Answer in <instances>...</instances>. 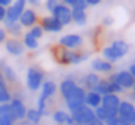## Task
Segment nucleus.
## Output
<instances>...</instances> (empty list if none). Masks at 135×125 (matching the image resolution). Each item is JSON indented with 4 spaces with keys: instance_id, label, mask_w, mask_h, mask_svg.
I'll return each instance as SVG.
<instances>
[{
    "instance_id": "nucleus-1",
    "label": "nucleus",
    "mask_w": 135,
    "mask_h": 125,
    "mask_svg": "<svg viewBox=\"0 0 135 125\" xmlns=\"http://www.w3.org/2000/svg\"><path fill=\"white\" fill-rule=\"evenodd\" d=\"M54 58L58 64L63 66H77L82 64L83 61L88 60L90 53L88 52H82V50H68L61 45H57L55 49H52Z\"/></svg>"
},
{
    "instance_id": "nucleus-2",
    "label": "nucleus",
    "mask_w": 135,
    "mask_h": 125,
    "mask_svg": "<svg viewBox=\"0 0 135 125\" xmlns=\"http://www.w3.org/2000/svg\"><path fill=\"white\" fill-rule=\"evenodd\" d=\"M131 50V45L127 41L124 39H113L108 45H105L102 49V58L107 60L108 62L115 64L118 62L119 60H123Z\"/></svg>"
},
{
    "instance_id": "nucleus-3",
    "label": "nucleus",
    "mask_w": 135,
    "mask_h": 125,
    "mask_svg": "<svg viewBox=\"0 0 135 125\" xmlns=\"http://www.w3.org/2000/svg\"><path fill=\"white\" fill-rule=\"evenodd\" d=\"M44 80H46L44 70H41L38 66H30L28 67V70H27V80H25L28 91H32V92L39 91L41 86H42V83H44Z\"/></svg>"
},
{
    "instance_id": "nucleus-4",
    "label": "nucleus",
    "mask_w": 135,
    "mask_h": 125,
    "mask_svg": "<svg viewBox=\"0 0 135 125\" xmlns=\"http://www.w3.org/2000/svg\"><path fill=\"white\" fill-rule=\"evenodd\" d=\"M85 94L86 91L79 85L72 92L68 95L66 98H65V105H66V111L69 113H74L75 110H79V108H82L83 105H85Z\"/></svg>"
},
{
    "instance_id": "nucleus-5",
    "label": "nucleus",
    "mask_w": 135,
    "mask_h": 125,
    "mask_svg": "<svg viewBox=\"0 0 135 125\" xmlns=\"http://www.w3.org/2000/svg\"><path fill=\"white\" fill-rule=\"evenodd\" d=\"M25 8H27V0H14L6 8V17H5L3 24L5 25H9V24L19 22V17H21V14L24 13Z\"/></svg>"
},
{
    "instance_id": "nucleus-6",
    "label": "nucleus",
    "mask_w": 135,
    "mask_h": 125,
    "mask_svg": "<svg viewBox=\"0 0 135 125\" xmlns=\"http://www.w3.org/2000/svg\"><path fill=\"white\" fill-rule=\"evenodd\" d=\"M58 45L65 47L68 50H80L83 45V38L79 33H68L58 39Z\"/></svg>"
},
{
    "instance_id": "nucleus-7",
    "label": "nucleus",
    "mask_w": 135,
    "mask_h": 125,
    "mask_svg": "<svg viewBox=\"0 0 135 125\" xmlns=\"http://www.w3.org/2000/svg\"><path fill=\"white\" fill-rule=\"evenodd\" d=\"M50 14H52L55 19H58L65 27H68V25L72 24V9H71V6H68V5L61 3V2L50 11Z\"/></svg>"
},
{
    "instance_id": "nucleus-8",
    "label": "nucleus",
    "mask_w": 135,
    "mask_h": 125,
    "mask_svg": "<svg viewBox=\"0 0 135 125\" xmlns=\"http://www.w3.org/2000/svg\"><path fill=\"white\" fill-rule=\"evenodd\" d=\"M71 116H72V119H74L75 124H82V125H88L96 117L94 110L90 108V106H86V105H83L82 108H79L74 113H71Z\"/></svg>"
},
{
    "instance_id": "nucleus-9",
    "label": "nucleus",
    "mask_w": 135,
    "mask_h": 125,
    "mask_svg": "<svg viewBox=\"0 0 135 125\" xmlns=\"http://www.w3.org/2000/svg\"><path fill=\"white\" fill-rule=\"evenodd\" d=\"M39 25L42 27L44 33H61L63 28H65V25H63L58 19H55L52 14L41 17V19H39Z\"/></svg>"
},
{
    "instance_id": "nucleus-10",
    "label": "nucleus",
    "mask_w": 135,
    "mask_h": 125,
    "mask_svg": "<svg viewBox=\"0 0 135 125\" xmlns=\"http://www.w3.org/2000/svg\"><path fill=\"white\" fill-rule=\"evenodd\" d=\"M118 117L123 122L132 124V121L135 119V105L129 100H121V103L118 106Z\"/></svg>"
},
{
    "instance_id": "nucleus-11",
    "label": "nucleus",
    "mask_w": 135,
    "mask_h": 125,
    "mask_svg": "<svg viewBox=\"0 0 135 125\" xmlns=\"http://www.w3.org/2000/svg\"><path fill=\"white\" fill-rule=\"evenodd\" d=\"M113 77H115L116 83H118L124 91H132L134 83H135V78L132 77V74H131L127 69H123V70L113 72Z\"/></svg>"
},
{
    "instance_id": "nucleus-12",
    "label": "nucleus",
    "mask_w": 135,
    "mask_h": 125,
    "mask_svg": "<svg viewBox=\"0 0 135 125\" xmlns=\"http://www.w3.org/2000/svg\"><path fill=\"white\" fill-rule=\"evenodd\" d=\"M9 113L13 114V117L19 122V121H24L25 119V114H27V106L24 103V98H17V97H13L11 102H9Z\"/></svg>"
},
{
    "instance_id": "nucleus-13",
    "label": "nucleus",
    "mask_w": 135,
    "mask_h": 125,
    "mask_svg": "<svg viewBox=\"0 0 135 125\" xmlns=\"http://www.w3.org/2000/svg\"><path fill=\"white\" fill-rule=\"evenodd\" d=\"M119 103H121V98H119V95L118 94H105V95H102V100H101V106H104L112 116H115V114H118V106H119Z\"/></svg>"
},
{
    "instance_id": "nucleus-14",
    "label": "nucleus",
    "mask_w": 135,
    "mask_h": 125,
    "mask_svg": "<svg viewBox=\"0 0 135 125\" xmlns=\"http://www.w3.org/2000/svg\"><path fill=\"white\" fill-rule=\"evenodd\" d=\"M19 24L22 25V28H32L33 25L39 24V16L33 8H25L19 17Z\"/></svg>"
},
{
    "instance_id": "nucleus-15",
    "label": "nucleus",
    "mask_w": 135,
    "mask_h": 125,
    "mask_svg": "<svg viewBox=\"0 0 135 125\" xmlns=\"http://www.w3.org/2000/svg\"><path fill=\"white\" fill-rule=\"evenodd\" d=\"M3 44H5L6 52H8L9 55H13V56H21V55H24V52H25L24 42H22L19 38H8Z\"/></svg>"
},
{
    "instance_id": "nucleus-16",
    "label": "nucleus",
    "mask_w": 135,
    "mask_h": 125,
    "mask_svg": "<svg viewBox=\"0 0 135 125\" xmlns=\"http://www.w3.org/2000/svg\"><path fill=\"white\" fill-rule=\"evenodd\" d=\"M91 70L93 72H96V74H112L113 72V64L112 62H108L107 60H104V58H94L93 61H91Z\"/></svg>"
},
{
    "instance_id": "nucleus-17",
    "label": "nucleus",
    "mask_w": 135,
    "mask_h": 125,
    "mask_svg": "<svg viewBox=\"0 0 135 125\" xmlns=\"http://www.w3.org/2000/svg\"><path fill=\"white\" fill-rule=\"evenodd\" d=\"M77 86H79V81H77L75 78H72V77H68V78H65V80H61V83L58 85V92H60V95H61V98L65 100Z\"/></svg>"
},
{
    "instance_id": "nucleus-18",
    "label": "nucleus",
    "mask_w": 135,
    "mask_h": 125,
    "mask_svg": "<svg viewBox=\"0 0 135 125\" xmlns=\"http://www.w3.org/2000/svg\"><path fill=\"white\" fill-rule=\"evenodd\" d=\"M101 80V75L96 74V72H88L82 77V81H80V86L85 89V91H93L94 86L99 83Z\"/></svg>"
},
{
    "instance_id": "nucleus-19",
    "label": "nucleus",
    "mask_w": 135,
    "mask_h": 125,
    "mask_svg": "<svg viewBox=\"0 0 135 125\" xmlns=\"http://www.w3.org/2000/svg\"><path fill=\"white\" fill-rule=\"evenodd\" d=\"M52 121L57 125H72L74 119L71 116V113L66 110H55L52 113Z\"/></svg>"
},
{
    "instance_id": "nucleus-20",
    "label": "nucleus",
    "mask_w": 135,
    "mask_h": 125,
    "mask_svg": "<svg viewBox=\"0 0 135 125\" xmlns=\"http://www.w3.org/2000/svg\"><path fill=\"white\" fill-rule=\"evenodd\" d=\"M57 92H58V85L54 80H44V83H42V86L39 89V95L47 98V100H50Z\"/></svg>"
},
{
    "instance_id": "nucleus-21",
    "label": "nucleus",
    "mask_w": 135,
    "mask_h": 125,
    "mask_svg": "<svg viewBox=\"0 0 135 125\" xmlns=\"http://www.w3.org/2000/svg\"><path fill=\"white\" fill-rule=\"evenodd\" d=\"M0 72H2V75H3V78H5V81L8 83V86L17 83V75H16V72L13 70L11 66L2 62V66H0Z\"/></svg>"
},
{
    "instance_id": "nucleus-22",
    "label": "nucleus",
    "mask_w": 135,
    "mask_h": 125,
    "mask_svg": "<svg viewBox=\"0 0 135 125\" xmlns=\"http://www.w3.org/2000/svg\"><path fill=\"white\" fill-rule=\"evenodd\" d=\"M72 9V24L79 25V27H83L86 25L88 22V14L85 9H77V8H71Z\"/></svg>"
},
{
    "instance_id": "nucleus-23",
    "label": "nucleus",
    "mask_w": 135,
    "mask_h": 125,
    "mask_svg": "<svg viewBox=\"0 0 135 125\" xmlns=\"http://www.w3.org/2000/svg\"><path fill=\"white\" fill-rule=\"evenodd\" d=\"M101 100H102V95H99L94 91H86V94H85V105L93 108V110L101 106Z\"/></svg>"
},
{
    "instance_id": "nucleus-24",
    "label": "nucleus",
    "mask_w": 135,
    "mask_h": 125,
    "mask_svg": "<svg viewBox=\"0 0 135 125\" xmlns=\"http://www.w3.org/2000/svg\"><path fill=\"white\" fill-rule=\"evenodd\" d=\"M22 42H24V47L28 49V50H36L39 47V39H36L35 36H32L28 31L22 34Z\"/></svg>"
},
{
    "instance_id": "nucleus-25",
    "label": "nucleus",
    "mask_w": 135,
    "mask_h": 125,
    "mask_svg": "<svg viewBox=\"0 0 135 125\" xmlns=\"http://www.w3.org/2000/svg\"><path fill=\"white\" fill-rule=\"evenodd\" d=\"M42 119V114L36 110V108H27V114H25V121H28L32 125H38Z\"/></svg>"
},
{
    "instance_id": "nucleus-26",
    "label": "nucleus",
    "mask_w": 135,
    "mask_h": 125,
    "mask_svg": "<svg viewBox=\"0 0 135 125\" xmlns=\"http://www.w3.org/2000/svg\"><path fill=\"white\" fill-rule=\"evenodd\" d=\"M5 30H6V33L11 36V38H21L24 33H22V25L19 24V22H14V24H9V25H5L3 27Z\"/></svg>"
},
{
    "instance_id": "nucleus-27",
    "label": "nucleus",
    "mask_w": 135,
    "mask_h": 125,
    "mask_svg": "<svg viewBox=\"0 0 135 125\" xmlns=\"http://www.w3.org/2000/svg\"><path fill=\"white\" fill-rule=\"evenodd\" d=\"M94 92H98L99 95H105V94H110L112 92V89H110V81L107 80V78H101L99 80V83L94 86V89H93Z\"/></svg>"
},
{
    "instance_id": "nucleus-28",
    "label": "nucleus",
    "mask_w": 135,
    "mask_h": 125,
    "mask_svg": "<svg viewBox=\"0 0 135 125\" xmlns=\"http://www.w3.org/2000/svg\"><path fill=\"white\" fill-rule=\"evenodd\" d=\"M60 2L68 5V6H71V8H77V9H85L86 11V8H88L85 0H60Z\"/></svg>"
},
{
    "instance_id": "nucleus-29",
    "label": "nucleus",
    "mask_w": 135,
    "mask_h": 125,
    "mask_svg": "<svg viewBox=\"0 0 135 125\" xmlns=\"http://www.w3.org/2000/svg\"><path fill=\"white\" fill-rule=\"evenodd\" d=\"M107 80L110 81V89H112V92H113V94H118V95H119V94L124 92V89L116 83V80H115V77H113V72H112V74H108Z\"/></svg>"
},
{
    "instance_id": "nucleus-30",
    "label": "nucleus",
    "mask_w": 135,
    "mask_h": 125,
    "mask_svg": "<svg viewBox=\"0 0 135 125\" xmlns=\"http://www.w3.org/2000/svg\"><path fill=\"white\" fill-rule=\"evenodd\" d=\"M94 114H96V117H98L99 121H102V122H104L108 116H112V114L104 108V106H98V108H94Z\"/></svg>"
},
{
    "instance_id": "nucleus-31",
    "label": "nucleus",
    "mask_w": 135,
    "mask_h": 125,
    "mask_svg": "<svg viewBox=\"0 0 135 125\" xmlns=\"http://www.w3.org/2000/svg\"><path fill=\"white\" fill-rule=\"evenodd\" d=\"M28 33H30L32 36H35L36 39H41V38L44 36V30H42V27H41L39 24H36V25H33L32 28H28Z\"/></svg>"
},
{
    "instance_id": "nucleus-32",
    "label": "nucleus",
    "mask_w": 135,
    "mask_h": 125,
    "mask_svg": "<svg viewBox=\"0 0 135 125\" xmlns=\"http://www.w3.org/2000/svg\"><path fill=\"white\" fill-rule=\"evenodd\" d=\"M16 122H17V121L13 117V114H11V113L0 116V125H14Z\"/></svg>"
},
{
    "instance_id": "nucleus-33",
    "label": "nucleus",
    "mask_w": 135,
    "mask_h": 125,
    "mask_svg": "<svg viewBox=\"0 0 135 125\" xmlns=\"http://www.w3.org/2000/svg\"><path fill=\"white\" fill-rule=\"evenodd\" d=\"M58 3H60V0H46V2H44V6H46V9L50 13V11H52Z\"/></svg>"
},
{
    "instance_id": "nucleus-34",
    "label": "nucleus",
    "mask_w": 135,
    "mask_h": 125,
    "mask_svg": "<svg viewBox=\"0 0 135 125\" xmlns=\"http://www.w3.org/2000/svg\"><path fill=\"white\" fill-rule=\"evenodd\" d=\"M9 113V103H0V116Z\"/></svg>"
},
{
    "instance_id": "nucleus-35",
    "label": "nucleus",
    "mask_w": 135,
    "mask_h": 125,
    "mask_svg": "<svg viewBox=\"0 0 135 125\" xmlns=\"http://www.w3.org/2000/svg\"><path fill=\"white\" fill-rule=\"evenodd\" d=\"M27 5H30L32 8H38L42 5V0H27Z\"/></svg>"
},
{
    "instance_id": "nucleus-36",
    "label": "nucleus",
    "mask_w": 135,
    "mask_h": 125,
    "mask_svg": "<svg viewBox=\"0 0 135 125\" xmlns=\"http://www.w3.org/2000/svg\"><path fill=\"white\" fill-rule=\"evenodd\" d=\"M6 39H8V33H6V30H5V28H0V44H3Z\"/></svg>"
},
{
    "instance_id": "nucleus-37",
    "label": "nucleus",
    "mask_w": 135,
    "mask_h": 125,
    "mask_svg": "<svg viewBox=\"0 0 135 125\" xmlns=\"http://www.w3.org/2000/svg\"><path fill=\"white\" fill-rule=\"evenodd\" d=\"M85 2H86L88 6H98V5H101L104 0H85Z\"/></svg>"
},
{
    "instance_id": "nucleus-38",
    "label": "nucleus",
    "mask_w": 135,
    "mask_h": 125,
    "mask_svg": "<svg viewBox=\"0 0 135 125\" xmlns=\"http://www.w3.org/2000/svg\"><path fill=\"white\" fill-rule=\"evenodd\" d=\"M5 17H6V8L5 6H0V24L5 20Z\"/></svg>"
},
{
    "instance_id": "nucleus-39",
    "label": "nucleus",
    "mask_w": 135,
    "mask_h": 125,
    "mask_svg": "<svg viewBox=\"0 0 135 125\" xmlns=\"http://www.w3.org/2000/svg\"><path fill=\"white\" fill-rule=\"evenodd\" d=\"M14 0H0V6H5V8H8L11 3H13Z\"/></svg>"
},
{
    "instance_id": "nucleus-40",
    "label": "nucleus",
    "mask_w": 135,
    "mask_h": 125,
    "mask_svg": "<svg viewBox=\"0 0 135 125\" xmlns=\"http://www.w3.org/2000/svg\"><path fill=\"white\" fill-rule=\"evenodd\" d=\"M104 25H110V24H113V17H110V16H107V17H104V22H102Z\"/></svg>"
},
{
    "instance_id": "nucleus-41",
    "label": "nucleus",
    "mask_w": 135,
    "mask_h": 125,
    "mask_svg": "<svg viewBox=\"0 0 135 125\" xmlns=\"http://www.w3.org/2000/svg\"><path fill=\"white\" fill-rule=\"evenodd\" d=\"M88 125H105V124H104L102 121H99L98 117H94V119H93V121H91V122H90Z\"/></svg>"
},
{
    "instance_id": "nucleus-42",
    "label": "nucleus",
    "mask_w": 135,
    "mask_h": 125,
    "mask_svg": "<svg viewBox=\"0 0 135 125\" xmlns=\"http://www.w3.org/2000/svg\"><path fill=\"white\" fill-rule=\"evenodd\" d=\"M127 70H129V72L132 74V77H134V78H135V61L132 62V64H131L129 67H127Z\"/></svg>"
},
{
    "instance_id": "nucleus-43",
    "label": "nucleus",
    "mask_w": 135,
    "mask_h": 125,
    "mask_svg": "<svg viewBox=\"0 0 135 125\" xmlns=\"http://www.w3.org/2000/svg\"><path fill=\"white\" fill-rule=\"evenodd\" d=\"M129 102H132V103L135 102V92H134V91H132V92H129Z\"/></svg>"
},
{
    "instance_id": "nucleus-44",
    "label": "nucleus",
    "mask_w": 135,
    "mask_h": 125,
    "mask_svg": "<svg viewBox=\"0 0 135 125\" xmlns=\"http://www.w3.org/2000/svg\"><path fill=\"white\" fill-rule=\"evenodd\" d=\"M17 124H19V125H32L30 122H28V121H25V119H24V121H19Z\"/></svg>"
},
{
    "instance_id": "nucleus-45",
    "label": "nucleus",
    "mask_w": 135,
    "mask_h": 125,
    "mask_svg": "<svg viewBox=\"0 0 135 125\" xmlns=\"http://www.w3.org/2000/svg\"><path fill=\"white\" fill-rule=\"evenodd\" d=\"M119 125H132V124H129V122H123V121H121V122H119Z\"/></svg>"
},
{
    "instance_id": "nucleus-46",
    "label": "nucleus",
    "mask_w": 135,
    "mask_h": 125,
    "mask_svg": "<svg viewBox=\"0 0 135 125\" xmlns=\"http://www.w3.org/2000/svg\"><path fill=\"white\" fill-rule=\"evenodd\" d=\"M132 91H134V92H135V83H134V88H132Z\"/></svg>"
},
{
    "instance_id": "nucleus-47",
    "label": "nucleus",
    "mask_w": 135,
    "mask_h": 125,
    "mask_svg": "<svg viewBox=\"0 0 135 125\" xmlns=\"http://www.w3.org/2000/svg\"><path fill=\"white\" fill-rule=\"evenodd\" d=\"M132 125H135V119H134V121H132Z\"/></svg>"
},
{
    "instance_id": "nucleus-48",
    "label": "nucleus",
    "mask_w": 135,
    "mask_h": 125,
    "mask_svg": "<svg viewBox=\"0 0 135 125\" xmlns=\"http://www.w3.org/2000/svg\"><path fill=\"white\" fill-rule=\"evenodd\" d=\"M112 2H121V0H112Z\"/></svg>"
},
{
    "instance_id": "nucleus-49",
    "label": "nucleus",
    "mask_w": 135,
    "mask_h": 125,
    "mask_svg": "<svg viewBox=\"0 0 135 125\" xmlns=\"http://www.w3.org/2000/svg\"><path fill=\"white\" fill-rule=\"evenodd\" d=\"M72 125H82V124H75V122H74V124H72Z\"/></svg>"
},
{
    "instance_id": "nucleus-50",
    "label": "nucleus",
    "mask_w": 135,
    "mask_h": 125,
    "mask_svg": "<svg viewBox=\"0 0 135 125\" xmlns=\"http://www.w3.org/2000/svg\"><path fill=\"white\" fill-rule=\"evenodd\" d=\"M134 16H135V8H134Z\"/></svg>"
}]
</instances>
